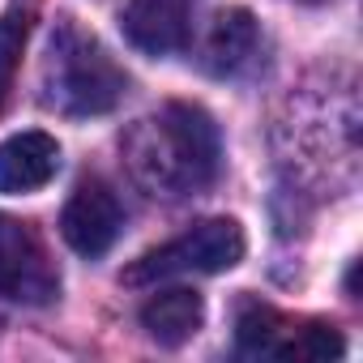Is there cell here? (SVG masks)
<instances>
[{
  "instance_id": "6da1fadb",
  "label": "cell",
  "mask_w": 363,
  "mask_h": 363,
  "mask_svg": "<svg viewBox=\"0 0 363 363\" xmlns=\"http://www.w3.org/2000/svg\"><path fill=\"white\" fill-rule=\"evenodd\" d=\"M124 158L137 175L158 197H193L214 184L223 141L214 120L193 107V103H167L158 116H145L133 124L124 137Z\"/></svg>"
},
{
  "instance_id": "7a4b0ae2",
  "label": "cell",
  "mask_w": 363,
  "mask_h": 363,
  "mask_svg": "<svg viewBox=\"0 0 363 363\" xmlns=\"http://www.w3.org/2000/svg\"><path fill=\"white\" fill-rule=\"evenodd\" d=\"M128 77L94 35L56 22L43 56V103L60 116H103L124 99Z\"/></svg>"
},
{
  "instance_id": "8992f818",
  "label": "cell",
  "mask_w": 363,
  "mask_h": 363,
  "mask_svg": "<svg viewBox=\"0 0 363 363\" xmlns=\"http://www.w3.org/2000/svg\"><path fill=\"white\" fill-rule=\"evenodd\" d=\"M120 30L145 56H175L189 43V0H128Z\"/></svg>"
},
{
  "instance_id": "8fae6325",
  "label": "cell",
  "mask_w": 363,
  "mask_h": 363,
  "mask_svg": "<svg viewBox=\"0 0 363 363\" xmlns=\"http://www.w3.org/2000/svg\"><path fill=\"white\" fill-rule=\"evenodd\" d=\"M346 350L342 333L325 320H303L295 325V337L286 346V359H303V363H320V359H337Z\"/></svg>"
},
{
  "instance_id": "9c48e42d",
  "label": "cell",
  "mask_w": 363,
  "mask_h": 363,
  "mask_svg": "<svg viewBox=\"0 0 363 363\" xmlns=\"http://www.w3.org/2000/svg\"><path fill=\"white\" fill-rule=\"evenodd\" d=\"M257 48H261L257 18L248 9H223L206 35V69L218 77H231V73L252 65Z\"/></svg>"
},
{
  "instance_id": "30bf717a",
  "label": "cell",
  "mask_w": 363,
  "mask_h": 363,
  "mask_svg": "<svg viewBox=\"0 0 363 363\" xmlns=\"http://www.w3.org/2000/svg\"><path fill=\"white\" fill-rule=\"evenodd\" d=\"M295 325L299 320H286L278 308L257 303V299H244L240 303V316H235V346L248 359H286V346L295 337Z\"/></svg>"
},
{
  "instance_id": "277c9868",
  "label": "cell",
  "mask_w": 363,
  "mask_h": 363,
  "mask_svg": "<svg viewBox=\"0 0 363 363\" xmlns=\"http://www.w3.org/2000/svg\"><path fill=\"white\" fill-rule=\"evenodd\" d=\"M60 295V274L30 223L0 214V299L43 308Z\"/></svg>"
},
{
  "instance_id": "ba28073f",
  "label": "cell",
  "mask_w": 363,
  "mask_h": 363,
  "mask_svg": "<svg viewBox=\"0 0 363 363\" xmlns=\"http://www.w3.org/2000/svg\"><path fill=\"white\" fill-rule=\"evenodd\" d=\"M206 320V303L197 291H184V286H171V291H158L154 299L141 303V329L158 342V346H184Z\"/></svg>"
},
{
  "instance_id": "7c38bea8",
  "label": "cell",
  "mask_w": 363,
  "mask_h": 363,
  "mask_svg": "<svg viewBox=\"0 0 363 363\" xmlns=\"http://www.w3.org/2000/svg\"><path fill=\"white\" fill-rule=\"evenodd\" d=\"M22 43H26V13L13 9V13L0 18V99H5V90H9V82H13Z\"/></svg>"
},
{
  "instance_id": "5b68a950",
  "label": "cell",
  "mask_w": 363,
  "mask_h": 363,
  "mask_svg": "<svg viewBox=\"0 0 363 363\" xmlns=\"http://www.w3.org/2000/svg\"><path fill=\"white\" fill-rule=\"evenodd\" d=\"M124 231V206L103 179H82L73 189L65 214H60V235L73 252L82 257H103Z\"/></svg>"
},
{
  "instance_id": "3957f363",
  "label": "cell",
  "mask_w": 363,
  "mask_h": 363,
  "mask_svg": "<svg viewBox=\"0 0 363 363\" xmlns=\"http://www.w3.org/2000/svg\"><path fill=\"white\" fill-rule=\"evenodd\" d=\"M244 257V231L235 218H206L197 227H189L184 235H175L158 248H150L145 257H137L120 278L128 286H150L162 278H179V274H223L231 265H240Z\"/></svg>"
},
{
  "instance_id": "52a82bcc",
  "label": "cell",
  "mask_w": 363,
  "mask_h": 363,
  "mask_svg": "<svg viewBox=\"0 0 363 363\" xmlns=\"http://www.w3.org/2000/svg\"><path fill=\"white\" fill-rule=\"evenodd\" d=\"M60 171V145L48 133H13L0 141V193H39Z\"/></svg>"
}]
</instances>
